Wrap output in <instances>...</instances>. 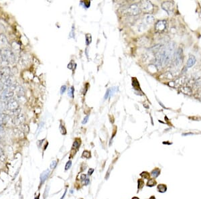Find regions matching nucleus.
I'll list each match as a JSON object with an SVG mask.
<instances>
[{"label":"nucleus","instance_id":"19","mask_svg":"<svg viewBox=\"0 0 201 199\" xmlns=\"http://www.w3.org/2000/svg\"><path fill=\"white\" fill-rule=\"evenodd\" d=\"M181 90L182 91V93H186L187 95H190L192 93V89H190V87L189 86H184L182 88Z\"/></svg>","mask_w":201,"mask_h":199},{"label":"nucleus","instance_id":"29","mask_svg":"<svg viewBox=\"0 0 201 199\" xmlns=\"http://www.w3.org/2000/svg\"><path fill=\"white\" fill-rule=\"evenodd\" d=\"M66 89H67V86H65V85L62 86L61 89H60V93H61V94H63L66 91Z\"/></svg>","mask_w":201,"mask_h":199},{"label":"nucleus","instance_id":"2","mask_svg":"<svg viewBox=\"0 0 201 199\" xmlns=\"http://www.w3.org/2000/svg\"><path fill=\"white\" fill-rule=\"evenodd\" d=\"M139 5H140L139 8L141 9V10L145 11V12L150 13L153 9V5L149 1H142L140 2Z\"/></svg>","mask_w":201,"mask_h":199},{"label":"nucleus","instance_id":"32","mask_svg":"<svg viewBox=\"0 0 201 199\" xmlns=\"http://www.w3.org/2000/svg\"><path fill=\"white\" fill-rule=\"evenodd\" d=\"M94 172V169H93V168H90L89 170V172H88V175H91L92 174H93V172Z\"/></svg>","mask_w":201,"mask_h":199},{"label":"nucleus","instance_id":"10","mask_svg":"<svg viewBox=\"0 0 201 199\" xmlns=\"http://www.w3.org/2000/svg\"><path fill=\"white\" fill-rule=\"evenodd\" d=\"M0 42L5 46V48H10L11 44H9V42H8V40L7 37H6V36L4 34H3V33L0 34Z\"/></svg>","mask_w":201,"mask_h":199},{"label":"nucleus","instance_id":"8","mask_svg":"<svg viewBox=\"0 0 201 199\" xmlns=\"http://www.w3.org/2000/svg\"><path fill=\"white\" fill-rule=\"evenodd\" d=\"M154 22V17L152 15L148 14L144 18V24L145 25H151Z\"/></svg>","mask_w":201,"mask_h":199},{"label":"nucleus","instance_id":"3","mask_svg":"<svg viewBox=\"0 0 201 199\" xmlns=\"http://www.w3.org/2000/svg\"><path fill=\"white\" fill-rule=\"evenodd\" d=\"M183 61V54L182 50L181 48H178L175 53L174 55V64L175 66H178L180 64H182Z\"/></svg>","mask_w":201,"mask_h":199},{"label":"nucleus","instance_id":"11","mask_svg":"<svg viewBox=\"0 0 201 199\" xmlns=\"http://www.w3.org/2000/svg\"><path fill=\"white\" fill-rule=\"evenodd\" d=\"M196 62V57H194V55L190 54L188 58V60L187 61V64H186V67L187 68H191L192 66H193L195 64Z\"/></svg>","mask_w":201,"mask_h":199},{"label":"nucleus","instance_id":"28","mask_svg":"<svg viewBox=\"0 0 201 199\" xmlns=\"http://www.w3.org/2000/svg\"><path fill=\"white\" fill-rule=\"evenodd\" d=\"M80 146V143L78 142V141H75V142L73 143V147L74 148H76V149H78V147Z\"/></svg>","mask_w":201,"mask_h":199},{"label":"nucleus","instance_id":"9","mask_svg":"<svg viewBox=\"0 0 201 199\" xmlns=\"http://www.w3.org/2000/svg\"><path fill=\"white\" fill-rule=\"evenodd\" d=\"M50 174V170L49 169H47L45 170L44 172L42 173L40 175V186H41L44 183V182L46 180V179L48 178L49 175Z\"/></svg>","mask_w":201,"mask_h":199},{"label":"nucleus","instance_id":"21","mask_svg":"<svg viewBox=\"0 0 201 199\" xmlns=\"http://www.w3.org/2000/svg\"><path fill=\"white\" fill-rule=\"evenodd\" d=\"M20 128L22 129L21 130H22L23 132H24V133H28V132H29V129H30L28 125L25 123H24L22 124V125H20Z\"/></svg>","mask_w":201,"mask_h":199},{"label":"nucleus","instance_id":"7","mask_svg":"<svg viewBox=\"0 0 201 199\" xmlns=\"http://www.w3.org/2000/svg\"><path fill=\"white\" fill-rule=\"evenodd\" d=\"M167 28V22L165 20H160L156 24L155 29L158 32H162Z\"/></svg>","mask_w":201,"mask_h":199},{"label":"nucleus","instance_id":"14","mask_svg":"<svg viewBox=\"0 0 201 199\" xmlns=\"http://www.w3.org/2000/svg\"><path fill=\"white\" fill-rule=\"evenodd\" d=\"M158 192H160L161 193H164L165 192H166L167 190V186L163 184H160L158 186Z\"/></svg>","mask_w":201,"mask_h":199},{"label":"nucleus","instance_id":"6","mask_svg":"<svg viewBox=\"0 0 201 199\" xmlns=\"http://www.w3.org/2000/svg\"><path fill=\"white\" fill-rule=\"evenodd\" d=\"M162 8H163L168 14H170L174 9V4L172 1H164L162 4Z\"/></svg>","mask_w":201,"mask_h":199},{"label":"nucleus","instance_id":"24","mask_svg":"<svg viewBox=\"0 0 201 199\" xmlns=\"http://www.w3.org/2000/svg\"><path fill=\"white\" fill-rule=\"evenodd\" d=\"M74 90H75L74 88L72 86V87L70 88V89H69L68 92V95L70 96L71 98H73V97H74Z\"/></svg>","mask_w":201,"mask_h":199},{"label":"nucleus","instance_id":"38","mask_svg":"<svg viewBox=\"0 0 201 199\" xmlns=\"http://www.w3.org/2000/svg\"></svg>","mask_w":201,"mask_h":199},{"label":"nucleus","instance_id":"16","mask_svg":"<svg viewBox=\"0 0 201 199\" xmlns=\"http://www.w3.org/2000/svg\"><path fill=\"white\" fill-rule=\"evenodd\" d=\"M15 91H16V93H17V94L18 95H24V94H25V90H24V87H23L22 86H21V85H19V86H18V88L16 89Z\"/></svg>","mask_w":201,"mask_h":199},{"label":"nucleus","instance_id":"5","mask_svg":"<svg viewBox=\"0 0 201 199\" xmlns=\"http://www.w3.org/2000/svg\"><path fill=\"white\" fill-rule=\"evenodd\" d=\"M25 120H26V117L23 113H20L17 116L13 117V118L11 119L12 123L15 125H18V126H20L24 123Z\"/></svg>","mask_w":201,"mask_h":199},{"label":"nucleus","instance_id":"31","mask_svg":"<svg viewBox=\"0 0 201 199\" xmlns=\"http://www.w3.org/2000/svg\"><path fill=\"white\" fill-rule=\"evenodd\" d=\"M86 176L85 174H82V175H81V180H82V181L85 180V179L86 178Z\"/></svg>","mask_w":201,"mask_h":199},{"label":"nucleus","instance_id":"27","mask_svg":"<svg viewBox=\"0 0 201 199\" xmlns=\"http://www.w3.org/2000/svg\"><path fill=\"white\" fill-rule=\"evenodd\" d=\"M71 166H72V161H68V162L67 163V164H66V166H65V170H67L69 169V168L71 167Z\"/></svg>","mask_w":201,"mask_h":199},{"label":"nucleus","instance_id":"34","mask_svg":"<svg viewBox=\"0 0 201 199\" xmlns=\"http://www.w3.org/2000/svg\"><path fill=\"white\" fill-rule=\"evenodd\" d=\"M67 189H66V190H65V192H64V193L63 196H62L61 197V199H64V196H65V195H66V194H67Z\"/></svg>","mask_w":201,"mask_h":199},{"label":"nucleus","instance_id":"30","mask_svg":"<svg viewBox=\"0 0 201 199\" xmlns=\"http://www.w3.org/2000/svg\"><path fill=\"white\" fill-rule=\"evenodd\" d=\"M88 120H89V115H87V116L86 117H85V119H84V120L82 121V124L86 123V122L88 121Z\"/></svg>","mask_w":201,"mask_h":199},{"label":"nucleus","instance_id":"22","mask_svg":"<svg viewBox=\"0 0 201 199\" xmlns=\"http://www.w3.org/2000/svg\"><path fill=\"white\" fill-rule=\"evenodd\" d=\"M138 189L139 190V189H142L143 187H144V180H142V179H139V180H138Z\"/></svg>","mask_w":201,"mask_h":199},{"label":"nucleus","instance_id":"18","mask_svg":"<svg viewBox=\"0 0 201 199\" xmlns=\"http://www.w3.org/2000/svg\"><path fill=\"white\" fill-rule=\"evenodd\" d=\"M151 174H152L153 178H157L160 174V170L159 168H155V169L153 170L152 171Z\"/></svg>","mask_w":201,"mask_h":199},{"label":"nucleus","instance_id":"33","mask_svg":"<svg viewBox=\"0 0 201 199\" xmlns=\"http://www.w3.org/2000/svg\"><path fill=\"white\" fill-rule=\"evenodd\" d=\"M85 185H88V184L90 183V180L89 178H86L85 180Z\"/></svg>","mask_w":201,"mask_h":199},{"label":"nucleus","instance_id":"36","mask_svg":"<svg viewBox=\"0 0 201 199\" xmlns=\"http://www.w3.org/2000/svg\"><path fill=\"white\" fill-rule=\"evenodd\" d=\"M40 199V194H38L36 197H35V199Z\"/></svg>","mask_w":201,"mask_h":199},{"label":"nucleus","instance_id":"1","mask_svg":"<svg viewBox=\"0 0 201 199\" xmlns=\"http://www.w3.org/2000/svg\"><path fill=\"white\" fill-rule=\"evenodd\" d=\"M19 107V103L16 100V99L12 98L11 99L8 100L5 103V108L8 111H12L15 110Z\"/></svg>","mask_w":201,"mask_h":199},{"label":"nucleus","instance_id":"35","mask_svg":"<svg viewBox=\"0 0 201 199\" xmlns=\"http://www.w3.org/2000/svg\"><path fill=\"white\" fill-rule=\"evenodd\" d=\"M149 199H156V198H155V196H152Z\"/></svg>","mask_w":201,"mask_h":199},{"label":"nucleus","instance_id":"23","mask_svg":"<svg viewBox=\"0 0 201 199\" xmlns=\"http://www.w3.org/2000/svg\"><path fill=\"white\" fill-rule=\"evenodd\" d=\"M140 176L142 177V178H144L145 179H149V174L148 172H143L142 173L140 174Z\"/></svg>","mask_w":201,"mask_h":199},{"label":"nucleus","instance_id":"4","mask_svg":"<svg viewBox=\"0 0 201 199\" xmlns=\"http://www.w3.org/2000/svg\"><path fill=\"white\" fill-rule=\"evenodd\" d=\"M141 11L142 10L139 8V6L137 4H133L127 8V13L133 16L139 15L141 13Z\"/></svg>","mask_w":201,"mask_h":199},{"label":"nucleus","instance_id":"17","mask_svg":"<svg viewBox=\"0 0 201 199\" xmlns=\"http://www.w3.org/2000/svg\"><path fill=\"white\" fill-rule=\"evenodd\" d=\"M19 83L17 82V81H14V83H12V85H11V86H10L9 88H8V89H9V90H10V91H15V90H16V89L18 88V86H19Z\"/></svg>","mask_w":201,"mask_h":199},{"label":"nucleus","instance_id":"15","mask_svg":"<svg viewBox=\"0 0 201 199\" xmlns=\"http://www.w3.org/2000/svg\"><path fill=\"white\" fill-rule=\"evenodd\" d=\"M16 100L18 101L19 103L24 104L26 102V99L24 95H17V98Z\"/></svg>","mask_w":201,"mask_h":199},{"label":"nucleus","instance_id":"26","mask_svg":"<svg viewBox=\"0 0 201 199\" xmlns=\"http://www.w3.org/2000/svg\"><path fill=\"white\" fill-rule=\"evenodd\" d=\"M56 165H57V161H52V163L50 164V167L51 169H54L56 167Z\"/></svg>","mask_w":201,"mask_h":199},{"label":"nucleus","instance_id":"25","mask_svg":"<svg viewBox=\"0 0 201 199\" xmlns=\"http://www.w3.org/2000/svg\"><path fill=\"white\" fill-rule=\"evenodd\" d=\"M82 156L86 158H89L91 157V153L88 151H85L82 154Z\"/></svg>","mask_w":201,"mask_h":199},{"label":"nucleus","instance_id":"20","mask_svg":"<svg viewBox=\"0 0 201 199\" xmlns=\"http://www.w3.org/2000/svg\"><path fill=\"white\" fill-rule=\"evenodd\" d=\"M157 184V182L156 180L153 178H150L149 179V180L148 181V183H147V186H149V187H153L154 186H156Z\"/></svg>","mask_w":201,"mask_h":199},{"label":"nucleus","instance_id":"13","mask_svg":"<svg viewBox=\"0 0 201 199\" xmlns=\"http://www.w3.org/2000/svg\"><path fill=\"white\" fill-rule=\"evenodd\" d=\"M185 79H186V77L185 76H182L181 78H179L177 80H176L174 81V86H179L180 85H182L183 83L185 82Z\"/></svg>","mask_w":201,"mask_h":199},{"label":"nucleus","instance_id":"12","mask_svg":"<svg viewBox=\"0 0 201 199\" xmlns=\"http://www.w3.org/2000/svg\"><path fill=\"white\" fill-rule=\"evenodd\" d=\"M21 111H22V109H21V107H18V109H15V110H12V111H8L7 110V111L6 112H5V113H7L8 115H9L10 117H15V116H17V115H18L19 114H20L21 113Z\"/></svg>","mask_w":201,"mask_h":199},{"label":"nucleus","instance_id":"37","mask_svg":"<svg viewBox=\"0 0 201 199\" xmlns=\"http://www.w3.org/2000/svg\"><path fill=\"white\" fill-rule=\"evenodd\" d=\"M132 199H139L138 197H136V196H134V197H133L132 198Z\"/></svg>","mask_w":201,"mask_h":199}]
</instances>
